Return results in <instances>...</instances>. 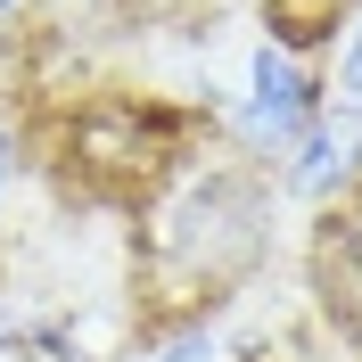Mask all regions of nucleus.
<instances>
[{
	"mask_svg": "<svg viewBox=\"0 0 362 362\" xmlns=\"http://www.w3.org/2000/svg\"><path fill=\"white\" fill-rule=\"evenodd\" d=\"M25 17V0H0V33H8V25H17Z\"/></svg>",
	"mask_w": 362,
	"mask_h": 362,
	"instance_id": "nucleus-9",
	"label": "nucleus"
},
{
	"mask_svg": "<svg viewBox=\"0 0 362 362\" xmlns=\"http://www.w3.org/2000/svg\"><path fill=\"white\" fill-rule=\"evenodd\" d=\"M329 107L321 99V83L305 74V58H288V49L255 42L247 49V90H239V107H230V140H239V157H288L296 140L313 132V115Z\"/></svg>",
	"mask_w": 362,
	"mask_h": 362,
	"instance_id": "nucleus-3",
	"label": "nucleus"
},
{
	"mask_svg": "<svg viewBox=\"0 0 362 362\" xmlns=\"http://www.w3.org/2000/svg\"><path fill=\"white\" fill-rule=\"evenodd\" d=\"M305 288H313V313L329 321V338L362 354V189L321 206L313 239H305Z\"/></svg>",
	"mask_w": 362,
	"mask_h": 362,
	"instance_id": "nucleus-4",
	"label": "nucleus"
},
{
	"mask_svg": "<svg viewBox=\"0 0 362 362\" xmlns=\"http://www.w3.org/2000/svg\"><path fill=\"white\" fill-rule=\"evenodd\" d=\"M140 362H214V321H173L157 338V354H140Z\"/></svg>",
	"mask_w": 362,
	"mask_h": 362,
	"instance_id": "nucleus-7",
	"label": "nucleus"
},
{
	"mask_svg": "<svg viewBox=\"0 0 362 362\" xmlns=\"http://www.w3.org/2000/svg\"><path fill=\"white\" fill-rule=\"evenodd\" d=\"M58 165L90 198H115V206L157 198L189 165L181 157V115H165L157 99H132V90H99L58 124Z\"/></svg>",
	"mask_w": 362,
	"mask_h": 362,
	"instance_id": "nucleus-2",
	"label": "nucleus"
},
{
	"mask_svg": "<svg viewBox=\"0 0 362 362\" xmlns=\"http://www.w3.org/2000/svg\"><path fill=\"white\" fill-rule=\"evenodd\" d=\"M280 189L288 198H313V206H338L346 189H362V107H321L313 132L288 148V165H280Z\"/></svg>",
	"mask_w": 362,
	"mask_h": 362,
	"instance_id": "nucleus-5",
	"label": "nucleus"
},
{
	"mask_svg": "<svg viewBox=\"0 0 362 362\" xmlns=\"http://www.w3.org/2000/svg\"><path fill=\"white\" fill-rule=\"evenodd\" d=\"M272 255V173L247 157L181 165L148 198L140 230V288H148V329L173 321H214Z\"/></svg>",
	"mask_w": 362,
	"mask_h": 362,
	"instance_id": "nucleus-1",
	"label": "nucleus"
},
{
	"mask_svg": "<svg viewBox=\"0 0 362 362\" xmlns=\"http://www.w3.org/2000/svg\"><path fill=\"white\" fill-rule=\"evenodd\" d=\"M0 189H8V140H0Z\"/></svg>",
	"mask_w": 362,
	"mask_h": 362,
	"instance_id": "nucleus-10",
	"label": "nucleus"
},
{
	"mask_svg": "<svg viewBox=\"0 0 362 362\" xmlns=\"http://www.w3.org/2000/svg\"><path fill=\"white\" fill-rule=\"evenodd\" d=\"M255 17H264V42L288 49V58H313L362 17V0H255Z\"/></svg>",
	"mask_w": 362,
	"mask_h": 362,
	"instance_id": "nucleus-6",
	"label": "nucleus"
},
{
	"mask_svg": "<svg viewBox=\"0 0 362 362\" xmlns=\"http://www.w3.org/2000/svg\"><path fill=\"white\" fill-rule=\"evenodd\" d=\"M124 8H132V0H124ZM148 8H173V0H148Z\"/></svg>",
	"mask_w": 362,
	"mask_h": 362,
	"instance_id": "nucleus-11",
	"label": "nucleus"
},
{
	"mask_svg": "<svg viewBox=\"0 0 362 362\" xmlns=\"http://www.w3.org/2000/svg\"><path fill=\"white\" fill-rule=\"evenodd\" d=\"M338 99L362 107V17L346 25V49H338Z\"/></svg>",
	"mask_w": 362,
	"mask_h": 362,
	"instance_id": "nucleus-8",
	"label": "nucleus"
}]
</instances>
